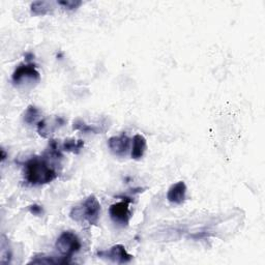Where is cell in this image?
I'll return each mask as SVG.
<instances>
[{
    "label": "cell",
    "instance_id": "obj_1",
    "mask_svg": "<svg viewBox=\"0 0 265 265\" xmlns=\"http://www.w3.org/2000/svg\"><path fill=\"white\" fill-rule=\"evenodd\" d=\"M25 180L30 186H42L57 178L58 173L46 158L34 156L26 162Z\"/></svg>",
    "mask_w": 265,
    "mask_h": 265
},
{
    "label": "cell",
    "instance_id": "obj_2",
    "mask_svg": "<svg viewBox=\"0 0 265 265\" xmlns=\"http://www.w3.org/2000/svg\"><path fill=\"white\" fill-rule=\"evenodd\" d=\"M100 216V203L94 195L88 196L80 204L74 206L70 218L79 224L96 225Z\"/></svg>",
    "mask_w": 265,
    "mask_h": 265
},
{
    "label": "cell",
    "instance_id": "obj_3",
    "mask_svg": "<svg viewBox=\"0 0 265 265\" xmlns=\"http://www.w3.org/2000/svg\"><path fill=\"white\" fill-rule=\"evenodd\" d=\"M81 246L82 244L77 234L72 231H64L55 242L57 252L66 258H70L74 254L79 252Z\"/></svg>",
    "mask_w": 265,
    "mask_h": 265
},
{
    "label": "cell",
    "instance_id": "obj_4",
    "mask_svg": "<svg viewBox=\"0 0 265 265\" xmlns=\"http://www.w3.org/2000/svg\"><path fill=\"white\" fill-rule=\"evenodd\" d=\"M14 86L23 84H36L40 81V74L32 64H22L14 70L12 77Z\"/></svg>",
    "mask_w": 265,
    "mask_h": 265
},
{
    "label": "cell",
    "instance_id": "obj_5",
    "mask_svg": "<svg viewBox=\"0 0 265 265\" xmlns=\"http://www.w3.org/2000/svg\"><path fill=\"white\" fill-rule=\"evenodd\" d=\"M132 200L126 198L124 200L112 204L109 208V214L113 223L117 226L126 227L130 224L132 212L130 210V203Z\"/></svg>",
    "mask_w": 265,
    "mask_h": 265
},
{
    "label": "cell",
    "instance_id": "obj_6",
    "mask_svg": "<svg viewBox=\"0 0 265 265\" xmlns=\"http://www.w3.org/2000/svg\"><path fill=\"white\" fill-rule=\"evenodd\" d=\"M96 255L98 256V258L109 260L111 262L118 264L128 263L132 260V256L126 252L124 246L122 244H115L108 250L98 252Z\"/></svg>",
    "mask_w": 265,
    "mask_h": 265
},
{
    "label": "cell",
    "instance_id": "obj_7",
    "mask_svg": "<svg viewBox=\"0 0 265 265\" xmlns=\"http://www.w3.org/2000/svg\"><path fill=\"white\" fill-rule=\"evenodd\" d=\"M130 140L128 135L122 134L120 136H113L108 140V147L112 154L118 156L126 154L130 148Z\"/></svg>",
    "mask_w": 265,
    "mask_h": 265
},
{
    "label": "cell",
    "instance_id": "obj_8",
    "mask_svg": "<svg viewBox=\"0 0 265 265\" xmlns=\"http://www.w3.org/2000/svg\"><path fill=\"white\" fill-rule=\"evenodd\" d=\"M186 184L184 182H178L172 184L167 192V200L175 205H182L186 199Z\"/></svg>",
    "mask_w": 265,
    "mask_h": 265
},
{
    "label": "cell",
    "instance_id": "obj_9",
    "mask_svg": "<svg viewBox=\"0 0 265 265\" xmlns=\"http://www.w3.org/2000/svg\"><path fill=\"white\" fill-rule=\"evenodd\" d=\"M147 150V142L146 139L140 135L137 134L132 138V158L136 160H139L143 158L145 152Z\"/></svg>",
    "mask_w": 265,
    "mask_h": 265
},
{
    "label": "cell",
    "instance_id": "obj_10",
    "mask_svg": "<svg viewBox=\"0 0 265 265\" xmlns=\"http://www.w3.org/2000/svg\"><path fill=\"white\" fill-rule=\"evenodd\" d=\"M64 120L62 117H57L53 124H50L46 120H40V122H38V132L42 138H48L51 134H53V132L56 128L64 126Z\"/></svg>",
    "mask_w": 265,
    "mask_h": 265
},
{
    "label": "cell",
    "instance_id": "obj_11",
    "mask_svg": "<svg viewBox=\"0 0 265 265\" xmlns=\"http://www.w3.org/2000/svg\"><path fill=\"white\" fill-rule=\"evenodd\" d=\"M30 10L34 16H45L53 12L54 6L50 2H34L32 4Z\"/></svg>",
    "mask_w": 265,
    "mask_h": 265
},
{
    "label": "cell",
    "instance_id": "obj_12",
    "mask_svg": "<svg viewBox=\"0 0 265 265\" xmlns=\"http://www.w3.org/2000/svg\"><path fill=\"white\" fill-rule=\"evenodd\" d=\"M29 263H36V264H57V263H70V258L66 257H60L55 259L53 256H47L45 254H38L32 258V260Z\"/></svg>",
    "mask_w": 265,
    "mask_h": 265
},
{
    "label": "cell",
    "instance_id": "obj_13",
    "mask_svg": "<svg viewBox=\"0 0 265 265\" xmlns=\"http://www.w3.org/2000/svg\"><path fill=\"white\" fill-rule=\"evenodd\" d=\"M40 111L38 108H36V106H28V108L26 109V111L24 112L23 115V120L24 122H26L27 124L32 126L34 124L40 122Z\"/></svg>",
    "mask_w": 265,
    "mask_h": 265
},
{
    "label": "cell",
    "instance_id": "obj_14",
    "mask_svg": "<svg viewBox=\"0 0 265 265\" xmlns=\"http://www.w3.org/2000/svg\"><path fill=\"white\" fill-rule=\"evenodd\" d=\"M84 142L82 140H75V139H66L62 146V150L66 152H74V154H79L80 150L83 148Z\"/></svg>",
    "mask_w": 265,
    "mask_h": 265
},
{
    "label": "cell",
    "instance_id": "obj_15",
    "mask_svg": "<svg viewBox=\"0 0 265 265\" xmlns=\"http://www.w3.org/2000/svg\"><path fill=\"white\" fill-rule=\"evenodd\" d=\"M72 130H80L82 132H94V134H98V132L105 130L104 128H100L98 126L87 124H85L81 120H76L75 122H74V124H72Z\"/></svg>",
    "mask_w": 265,
    "mask_h": 265
},
{
    "label": "cell",
    "instance_id": "obj_16",
    "mask_svg": "<svg viewBox=\"0 0 265 265\" xmlns=\"http://www.w3.org/2000/svg\"><path fill=\"white\" fill-rule=\"evenodd\" d=\"M12 259V252L8 248V242H6V240L4 238V236H2V258H0V262L2 263H10Z\"/></svg>",
    "mask_w": 265,
    "mask_h": 265
},
{
    "label": "cell",
    "instance_id": "obj_17",
    "mask_svg": "<svg viewBox=\"0 0 265 265\" xmlns=\"http://www.w3.org/2000/svg\"><path fill=\"white\" fill-rule=\"evenodd\" d=\"M57 4L64 10H75L82 4V2H80V0H62V2H58Z\"/></svg>",
    "mask_w": 265,
    "mask_h": 265
},
{
    "label": "cell",
    "instance_id": "obj_18",
    "mask_svg": "<svg viewBox=\"0 0 265 265\" xmlns=\"http://www.w3.org/2000/svg\"><path fill=\"white\" fill-rule=\"evenodd\" d=\"M29 210H30V212L34 214V216H40L42 214V206L40 205H32L30 208H29Z\"/></svg>",
    "mask_w": 265,
    "mask_h": 265
},
{
    "label": "cell",
    "instance_id": "obj_19",
    "mask_svg": "<svg viewBox=\"0 0 265 265\" xmlns=\"http://www.w3.org/2000/svg\"><path fill=\"white\" fill-rule=\"evenodd\" d=\"M2 160L4 162V160H6V152H4V150H2Z\"/></svg>",
    "mask_w": 265,
    "mask_h": 265
}]
</instances>
